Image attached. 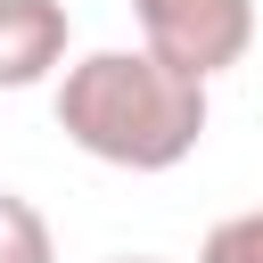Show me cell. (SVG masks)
I'll return each instance as SVG.
<instances>
[{"mask_svg":"<svg viewBox=\"0 0 263 263\" xmlns=\"http://www.w3.org/2000/svg\"><path fill=\"white\" fill-rule=\"evenodd\" d=\"M115 263H156V255H115Z\"/></svg>","mask_w":263,"mask_h":263,"instance_id":"cell-6","label":"cell"},{"mask_svg":"<svg viewBox=\"0 0 263 263\" xmlns=\"http://www.w3.org/2000/svg\"><path fill=\"white\" fill-rule=\"evenodd\" d=\"M197 263H263V205H247V214L214 222V230H205V247H197Z\"/></svg>","mask_w":263,"mask_h":263,"instance_id":"cell-5","label":"cell"},{"mask_svg":"<svg viewBox=\"0 0 263 263\" xmlns=\"http://www.w3.org/2000/svg\"><path fill=\"white\" fill-rule=\"evenodd\" d=\"M0 263H58V238H49L41 205L16 197V189H0Z\"/></svg>","mask_w":263,"mask_h":263,"instance_id":"cell-4","label":"cell"},{"mask_svg":"<svg viewBox=\"0 0 263 263\" xmlns=\"http://www.w3.org/2000/svg\"><path fill=\"white\" fill-rule=\"evenodd\" d=\"M140 16V49H156L164 66L214 82L255 49V0H132Z\"/></svg>","mask_w":263,"mask_h":263,"instance_id":"cell-2","label":"cell"},{"mask_svg":"<svg viewBox=\"0 0 263 263\" xmlns=\"http://www.w3.org/2000/svg\"><path fill=\"white\" fill-rule=\"evenodd\" d=\"M66 0H0V90H33L66 66Z\"/></svg>","mask_w":263,"mask_h":263,"instance_id":"cell-3","label":"cell"},{"mask_svg":"<svg viewBox=\"0 0 263 263\" xmlns=\"http://www.w3.org/2000/svg\"><path fill=\"white\" fill-rule=\"evenodd\" d=\"M58 132L115 173H173L205 140V82L156 49H90L58 82Z\"/></svg>","mask_w":263,"mask_h":263,"instance_id":"cell-1","label":"cell"}]
</instances>
